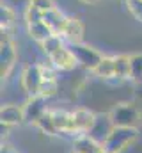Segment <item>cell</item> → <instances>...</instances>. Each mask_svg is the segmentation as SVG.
Listing matches in <instances>:
<instances>
[{"instance_id":"cell-17","label":"cell","mask_w":142,"mask_h":153,"mask_svg":"<svg viewBox=\"0 0 142 153\" xmlns=\"http://www.w3.org/2000/svg\"><path fill=\"white\" fill-rule=\"evenodd\" d=\"M114 62H115V82L130 80V55L126 53L114 55Z\"/></svg>"},{"instance_id":"cell-7","label":"cell","mask_w":142,"mask_h":153,"mask_svg":"<svg viewBox=\"0 0 142 153\" xmlns=\"http://www.w3.org/2000/svg\"><path fill=\"white\" fill-rule=\"evenodd\" d=\"M48 61H50V64L55 71H73L75 68H78V62H76L75 55L71 53L68 43L62 48H59L57 52H53L48 57Z\"/></svg>"},{"instance_id":"cell-3","label":"cell","mask_w":142,"mask_h":153,"mask_svg":"<svg viewBox=\"0 0 142 153\" xmlns=\"http://www.w3.org/2000/svg\"><path fill=\"white\" fill-rule=\"evenodd\" d=\"M43 80H44V73H43V64H27L21 71L20 76V84H21V89L25 91L27 98H32V96H39V91H41V85H43Z\"/></svg>"},{"instance_id":"cell-24","label":"cell","mask_w":142,"mask_h":153,"mask_svg":"<svg viewBox=\"0 0 142 153\" xmlns=\"http://www.w3.org/2000/svg\"><path fill=\"white\" fill-rule=\"evenodd\" d=\"M41 20H43V13L39 9L32 7V5H27V9H25V25L34 23V22H41Z\"/></svg>"},{"instance_id":"cell-20","label":"cell","mask_w":142,"mask_h":153,"mask_svg":"<svg viewBox=\"0 0 142 153\" xmlns=\"http://www.w3.org/2000/svg\"><path fill=\"white\" fill-rule=\"evenodd\" d=\"M66 45V41L62 36H59V34H53V36H50V38L46 39L44 43H41L39 46H41V50H43V53L46 55V57H50L53 52H57L59 48H62Z\"/></svg>"},{"instance_id":"cell-13","label":"cell","mask_w":142,"mask_h":153,"mask_svg":"<svg viewBox=\"0 0 142 153\" xmlns=\"http://www.w3.org/2000/svg\"><path fill=\"white\" fill-rule=\"evenodd\" d=\"M53 114V121H55V126H57V132L59 135H73L76 137V132H75V119H73V112L68 111H52Z\"/></svg>"},{"instance_id":"cell-21","label":"cell","mask_w":142,"mask_h":153,"mask_svg":"<svg viewBox=\"0 0 142 153\" xmlns=\"http://www.w3.org/2000/svg\"><path fill=\"white\" fill-rule=\"evenodd\" d=\"M14 18H16L14 9L9 4H2V7H0V29L9 30L13 27V23H14Z\"/></svg>"},{"instance_id":"cell-16","label":"cell","mask_w":142,"mask_h":153,"mask_svg":"<svg viewBox=\"0 0 142 153\" xmlns=\"http://www.w3.org/2000/svg\"><path fill=\"white\" fill-rule=\"evenodd\" d=\"M27 34L29 38L36 41V43H44L50 36H53V32L50 30V27L41 20V22H34V23H27Z\"/></svg>"},{"instance_id":"cell-10","label":"cell","mask_w":142,"mask_h":153,"mask_svg":"<svg viewBox=\"0 0 142 153\" xmlns=\"http://www.w3.org/2000/svg\"><path fill=\"white\" fill-rule=\"evenodd\" d=\"M84 34H85V25L80 18H75L70 16L68 18V23H66V29L62 32V38L68 45L73 43H84Z\"/></svg>"},{"instance_id":"cell-6","label":"cell","mask_w":142,"mask_h":153,"mask_svg":"<svg viewBox=\"0 0 142 153\" xmlns=\"http://www.w3.org/2000/svg\"><path fill=\"white\" fill-rule=\"evenodd\" d=\"M114 128L115 126H114V123L110 119V114L108 112H98L96 114V119H94V125L91 126V130L87 132V135L91 139H94L96 143L103 144L106 139H108V135L112 134Z\"/></svg>"},{"instance_id":"cell-4","label":"cell","mask_w":142,"mask_h":153,"mask_svg":"<svg viewBox=\"0 0 142 153\" xmlns=\"http://www.w3.org/2000/svg\"><path fill=\"white\" fill-rule=\"evenodd\" d=\"M18 61V48L14 41L7 36V30H2V41H0V76L2 80L9 78Z\"/></svg>"},{"instance_id":"cell-8","label":"cell","mask_w":142,"mask_h":153,"mask_svg":"<svg viewBox=\"0 0 142 153\" xmlns=\"http://www.w3.org/2000/svg\"><path fill=\"white\" fill-rule=\"evenodd\" d=\"M23 111H25V123L36 125L43 117V114L48 111L46 109V98H43V96L27 98V102L23 103Z\"/></svg>"},{"instance_id":"cell-15","label":"cell","mask_w":142,"mask_h":153,"mask_svg":"<svg viewBox=\"0 0 142 153\" xmlns=\"http://www.w3.org/2000/svg\"><path fill=\"white\" fill-rule=\"evenodd\" d=\"M92 73L101 78V80H106V82H115V62H114V55L108 57L105 55L101 59V62L92 70Z\"/></svg>"},{"instance_id":"cell-27","label":"cell","mask_w":142,"mask_h":153,"mask_svg":"<svg viewBox=\"0 0 142 153\" xmlns=\"http://www.w3.org/2000/svg\"><path fill=\"white\" fill-rule=\"evenodd\" d=\"M80 4H85V5H92V4H96L98 0H78Z\"/></svg>"},{"instance_id":"cell-11","label":"cell","mask_w":142,"mask_h":153,"mask_svg":"<svg viewBox=\"0 0 142 153\" xmlns=\"http://www.w3.org/2000/svg\"><path fill=\"white\" fill-rule=\"evenodd\" d=\"M68 18H70V16H66V14H64L61 9H57V7H53V9L43 13V22L50 27V30H52L53 34H59V36H62V32H64V29H66V23H68Z\"/></svg>"},{"instance_id":"cell-26","label":"cell","mask_w":142,"mask_h":153,"mask_svg":"<svg viewBox=\"0 0 142 153\" xmlns=\"http://www.w3.org/2000/svg\"><path fill=\"white\" fill-rule=\"evenodd\" d=\"M2 153H16L9 144H5V143H2Z\"/></svg>"},{"instance_id":"cell-19","label":"cell","mask_w":142,"mask_h":153,"mask_svg":"<svg viewBox=\"0 0 142 153\" xmlns=\"http://www.w3.org/2000/svg\"><path fill=\"white\" fill-rule=\"evenodd\" d=\"M130 80L133 84L142 82V53L130 55Z\"/></svg>"},{"instance_id":"cell-25","label":"cell","mask_w":142,"mask_h":153,"mask_svg":"<svg viewBox=\"0 0 142 153\" xmlns=\"http://www.w3.org/2000/svg\"><path fill=\"white\" fill-rule=\"evenodd\" d=\"M29 5L39 9L41 13H46V11L55 7V0H29Z\"/></svg>"},{"instance_id":"cell-1","label":"cell","mask_w":142,"mask_h":153,"mask_svg":"<svg viewBox=\"0 0 142 153\" xmlns=\"http://www.w3.org/2000/svg\"><path fill=\"white\" fill-rule=\"evenodd\" d=\"M141 135V128H130V126H115L112 134L103 143L105 153H124Z\"/></svg>"},{"instance_id":"cell-5","label":"cell","mask_w":142,"mask_h":153,"mask_svg":"<svg viewBox=\"0 0 142 153\" xmlns=\"http://www.w3.org/2000/svg\"><path fill=\"white\" fill-rule=\"evenodd\" d=\"M71 50V53L75 55L76 62H78V68H84V70H89L92 73V70L101 62V59L105 57L100 50L85 45V43H73L68 45Z\"/></svg>"},{"instance_id":"cell-28","label":"cell","mask_w":142,"mask_h":153,"mask_svg":"<svg viewBox=\"0 0 142 153\" xmlns=\"http://www.w3.org/2000/svg\"><path fill=\"white\" fill-rule=\"evenodd\" d=\"M139 128L142 130V109H141V126H139Z\"/></svg>"},{"instance_id":"cell-2","label":"cell","mask_w":142,"mask_h":153,"mask_svg":"<svg viewBox=\"0 0 142 153\" xmlns=\"http://www.w3.org/2000/svg\"><path fill=\"white\" fill-rule=\"evenodd\" d=\"M108 114L114 126H130V128L141 126V109L135 103H130V102L115 103Z\"/></svg>"},{"instance_id":"cell-23","label":"cell","mask_w":142,"mask_h":153,"mask_svg":"<svg viewBox=\"0 0 142 153\" xmlns=\"http://www.w3.org/2000/svg\"><path fill=\"white\" fill-rule=\"evenodd\" d=\"M124 5L128 9V13L142 23V0H124Z\"/></svg>"},{"instance_id":"cell-9","label":"cell","mask_w":142,"mask_h":153,"mask_svg":"<svg viewBox=\"0 0 142 153\" xmlns=\"http://www.w3.org/2000/svg\"><path fill=\"white\" fill-rule=\"evenodd\" d=\"M0 123L7 125V126H18L25 123V111L23 105L18 103H5L0 109Z\"/></svg>"},{"instance_id":"cell-14","label":"cell","mask_w":142,"mask_h":153,"mask_svg":"<svg viewBox=\"0 0 142 153\" xmlns=\"http://www.w3.org/2000/svg\"><path fill=\"white\" fill-rule=\"evenodd\" d=\"M73 153H105L103 144L91 139L87 134H80L73 137Z\"/></svg>"},{"instance_id":"cell-22","label":"cell","mask_w":142,"mask_h":153,"mask_svg":"<svg viewBox=\"0 0 142 153\" xmlns=\"http://www.w3.org/2000/svg\"><path fill=\"white\" fill-rule=\"evenodd\" d=\"M59 93V80L57 76H52V78H44L43 80V85H41V91H39V96L43 98H52Z\"/></svg>"},{"instance_id":"cell-12","label":"cell","mask_w":142,"mask_h":153,"mask_svg":"<svg viewBox=\"0 0 142 153\" xmlns=\"http://www.w3.org/2000/svg\"><path fill=\"white\" fill-rule=\"evenodd\" d=\"M73 119H75V132H76V135L87 134V132L91 130V126L94 125L96 112H92V111L82 107V109L73 111Z\"/></svg>"},{"instance_id":"cell-18","label":"cell","mask_w":142,"mask_h":153,"mask_svg":"<svg viewBox=\"0 0 142 153\" xmlns=\"http://www.w3.org/2000/svg\"><path fill=\"white\" fill-rule=\"evenodd\" d=\"M36 126L43 132V134H46V135H59V132H57V126H55V121H53V114H52V111H46L43 117L36 123Z\"/></svg>"}]
</instances>
